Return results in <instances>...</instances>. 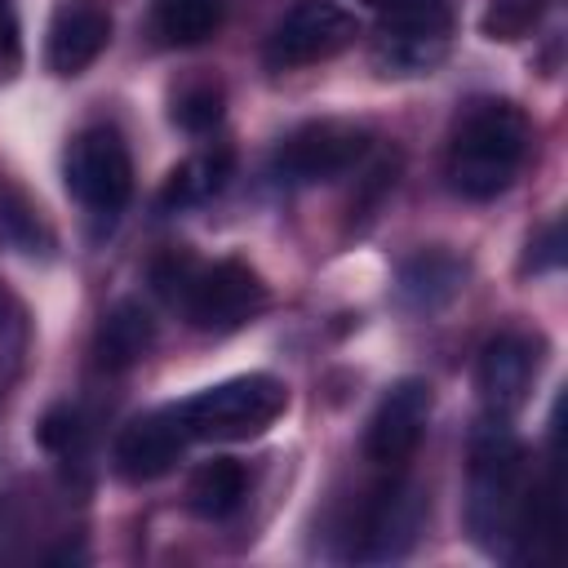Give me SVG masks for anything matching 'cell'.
I'll list each match as a JSON object with an SVG mask.
<instances>
[{
	"mask_svg": "<svg viewBox=\"0 0 568 568\" xmlns=\"http://www.w3.org/2000/svg\"><path fill=\"white\" fill-rule=\"evenodd\" d=\"M466 532L484 555L515 559L537 532H555V484L537 493L510 417L484 413L466 453Z\"/></svg>",
	"mask_w": 568,
	"mask_h": 568,
	"instance_id": "obj_1",
	"label": "cell"
},
{
	"mask_svg": "<svg viewBox=\"0 0 568 568\" xmlns=\"http://www.w3.org/2000/svg\"><path fill=\"white\" fill-rule=\"evenodd\" d=\"M151 280L160 288V297L169 306H178L186 315V324L200 333H231L266 306L262 275L240 257L195 262L191 253H169L155 262Z\"/></svg>",
	"mask_w": 568,
	"mask_h": 568,
	"instance_id": "obj_2",
	"label": "cell"
},
{
	"mask_svg": "<svg viewBox=\"0 0 568 568\" xmlns=\"http://www.w3.org/2000/svg\"><path fill=\"white\" fill-rule=\"evenodd\" d=\"M528 155V120L515 102H470L448 138V186L462 200H493L501 195Z\"/></svg>",
	"mask_w": 568,
	"mask_h": 568,
	"instance_id": "obj_3",
	"label": "cell"
},
{
	"mask_svg": "<svg viewBox=\"0 0 568 568\" xmlns=\"http://www.w3.org/2000/svg\"><path fill=\"white\" fill-rule=\"evenodd\" d=\"M178 422L186 430L191 444H240V439H257L262 430H271L280 422V413L288 408V386L271 373H244V377H226L217 386H204L186 399L173 404Z\"/></svg>",
	"mask_w": 568,
	"mask_h": 568,
	"instance_id": "obj_4",
	"label": "cell"
},
{
	"mask_svg": "<svg viewBox=\"0 0 568 568\" xmlns=\"http://www.w3.org/2000/svg\"><path fill=\"white\" fill-rule=\"evenodd\" d=\"M453 44L448 0H395L382 9L373 31V62L386 75H426Z\"/></svg>",
	"mask_w": 568,
	"mask_h": 568,
	"instance_id": "obj_5",
	"label": "cell"
},
{
	"mask_svg": "<svg viewBox=\"0 0 568 568\" xmlns=\"http://www.w3.org/2000/svg\"><path fill=\"white\" fill-rule=\"evenodd\" d=\"M426 524V493L413 479H386L382 488L368 493V501L359 506V519L351 528V546L346 555L359 564H386L408 555V546L417 541Z\"/></svg>",
	"mask_w": 568,
	"mask_h": 568,
	"instance_id": "obj_6",
	"label": "cell"
},
{
	"mask_svg": "<svg viewBox=\"0 0 568 568\" xmlns=\"http://www.w3.org/2000/svg\"><path fill=\"white\" fill-rule=\"evenodd\" d=\"M368 151V133L342 120H311L302 129H293L275 155H271V173L284 186H311V182H333L342 173H351Z\"/></svg>",
	"mask_w": 568,
	"mask_h": 568,
	"instance_id": "obj_7",
	"label": "cell"
},
{
	"mask_svg": "<svg viewBox=\"0 0 568 568\" xmlns=\"http://www.w3.org/2000/svg\"><path fill=\"white\" fill-rule=\"evenodd\" d=\"M67 191L93 213H120L133 195V160L115 129L93 124L67 151Z\"/></svg>",
	"mask_w": 568,
	"mask_h": 568,
	"instance_id": "obj_8",
	"label": "cell"
},
{
	"mask_svg": "<svg viewBox=\"0 0 568 568\" xmlns=\"http://www.w3.org/2000/svg\"><path fill=\"white\" fill-rule=\"evenodd\" d=\"M355 40V18L333 0H297L266 36V67L293 71L342 53Z\"/></svg>",
	"mask_w": 568,
	"mask_h": 568,
	"instance_id": "obj_9",
	"label": "cell"
},
{
	"mask_svg": "<svg viewBox=\"0 0 568 568\" xmlns=\"http://www.w3.org/2000/svg\"><path fill=\"white\" fill-rule=\"evenodd\" d=\"M430 404H435V399H430V386H426L422 377L395 382V386L377 399V408H373V417H368L364 457H368L373 466H382V470H399V466L417 453V444H422V435H426Z\"/></svg>",
	"mask_w": 568,
	"mask_h": 568,
	"instance_id": "obj_10",
	"label": "cell"
},
{
	"mask_svg": "<svg viewBox=\"0 0 568 568\" xmlns=\"http://www.w3.org/2000/svg\"><path fill=\"white\" fill-rule=\"evenodd\" d=\"M186 430L178 422V408L164 404V408H151L142 417H133L120 435H115V470L129 479V484H146V479H160L178 466L182 448H186Z\"/></svg>",
	"mask_w": 568,
	"mask_h": 568,
	"instance_id": "obj_11",
	"label": "cell"
},
{
	"mask_svg": "<svg viewBox=\"0 0 568 568\" xmlns=\"http://www.w3.org/2000/svg\"><path fill=\"white\" fill-rule=\"evenodd\" d=\"M532 377H537V342L532 337H524V333H497L479 351L475 382H479V395H484V408L488 413L510 417L515 408H524V399L532 390Z\"/></svg>",
	"mask_w": 568,
	"mask_h": 568,
	"instance_id": "obj_12",
	"label": "cell"
},
{
	"mask_svg": "<svg viewBox=\"0 0 568 568\" xmlns=\"http://www.w3.org/2000/svg\"><path fill=\"white\" fill-rule=\"evenodd\" d=\"M111 40V18L93 0H62L49 18L44 36V62L58 75H80Z\"/></svg>",
	"mask_w": 568,
	"mask_h": 568,
	"instance_id": "obj_13",
	"label": "cell"
},
{
	"mask_svg": "<svg viewBox=\"0 0 568 568\" xmlns=\"http://www.w3.org/2000/svg\"><path fill=\"white\" fill-rule=\"evenodd\" d=\"M466 284V262L453 257L448 248H422L399 266V302L417 315H430L448 306Z\"/></svg>",
	"mask_w": 568,
	"mask_h": 568,
	"instance_id": "obj_14",
	"label": "cell"
},
{
	"mask_svg": "<svg viewBox=\"0 0 568 568\" xmlns=\"http://www.w3.org/2000/svg\"><path fill=\"white\" fill-rule=\"evenodd\" d=\"M155 342V320L142 302L124 297L115 302L106 315H102V328H98V364L106 373H124L133 368Z\"/></svg>",
	"mask_w": 568,
	"mask_h": 568,
	"instance_id": "obj_15",
	"label": "cell"
},
{
	"mask_svg": "<svg viewBox=\"0 0 568 568\" xmlns=\"http://www.w3.org/2000/svg\"><path fill=\"white\" fill-rule=\"evenodd\" d=\"M248 493V470L235 457H213L204 466H195L191 484H186V506L204 519H226Z\"/></svg>",
	"mask_w": 568,
	"mask_h": 568,
	"instance_id": "obj_16",
	"label": "cell"
},
{
	"mask_svg": "<svg viewBox=\"0 0 568 568\" xmlns=\"http://www.w3.org/2000/svg\"><path fill=\"white\" fill-rule=\"evenodd\" d=\"M226 18V0H151V27L164 44H204Z\"/></svg>",
	"mask_w": 568,
	"mask_h": 568,
	"instance_id": "obj_17",
	"label": "cell"
},
{
	"mask_svg": "<svg viewBox=\"0 0 568 568\" xmlns=\"http://www.w3.org/2000/svg\"><path fill=\"white\" fill-rule=\"evenodd\" d=\"M226 173H231V151H200V155H191L186 164H178V169L169 173V182H164V204H169V209H173V204H200V200H209V195L222 191Z\"/></svg>",
	"mask_w": 568,
	"mask_h": 568,
	"instance_id": "obj_18",
	"label": "cell"
},
{
	"mask_svg": "<svg viewBox=\"0 0 568 568\" xmlns=\"http://www.w3.org/2000/svg\"><path fill=\"white\" fill-rule=\"evenodd\" d=\"M22 364H27V311L9 288H0V399L18 382Z\"/></svg>",
	"mask_w": 568,
	"mask_h": 568,
	"instance_id": "obj_19",
	"label": "cell"
},
{
	"mask_svg": "<svg viewBox=\"0 0 568 568\" xmlns=\"http://www.w3.org/2000/svg\"><path fill=\"white\" fill-rule=\"evenodd\" d=\"M173 120L186 129V133H204L222 120V93L213 84H200V89H186L178 102H173Z\"/></svg>",
	"mask_w": 568,
	"mask_h": 568,
	"instance_id": "obj_20",
	"label": "cell"
},
{
	"mask_svg": "<svg viewBox=\"0 0 568 568\" xmlns=\"http://www.w3.org/2000/svg\"><path fill=\"white\" fill-rule=\"evenodd\" d=\"M75 435H80V417H75V408H53V413L44 417V426H40V439H44L49 448H71Z\"/></svg>",
	"mask_w": 568,
	"mask_h": 568,
	"instance_id": "obj_21",
	"label": "cell"
},
{
	"mask_svg": "<svg viewBox=\"0 0 568 568\" xmlns=\"http://www.w3.org/2000/svg\"><path fill=\"white\" fill-rule=\"evenodd\" d=\"M559 262H564V248H559V222H550L546 235L537 240V257H528V266H532V271H550V266H559Z\"/></svg>",
	"mask_w": 568,
	"mask_h": 568,
	"instance_id": "obj_22",
	"label": "cell"
},
{
	"mask_svg": "<svg viewBox=\"0 0 568 568\" xmlns=\"http://www.w3.org/2000/svg\"><path fill=\"white\" fill-rule=\"evenodd\" d=\"M364 4H373V9H386V4H395V0H364Z\"/></svg>",
	"mask_w": 568,
	"mask_h": 568,
	"instance_id": "obj_23",
	"label": "cell"
}]
</instances>
